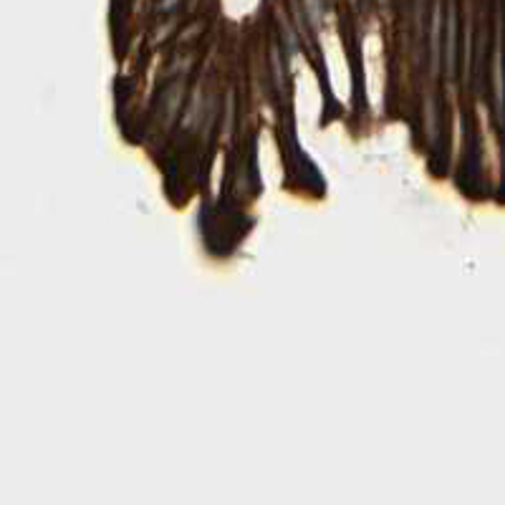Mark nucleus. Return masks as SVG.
I'll list each match as a JSON object with an SVG mask.
<instances>
[]
</instances>
